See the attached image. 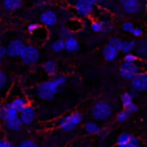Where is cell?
<instances>
[{
  "label": "cell",
  "mask_w": 147,
  "mask_h": 147,
  "mask_svg": "<svg viewBox=\"0 0 147 147\" xmlns=\"http://www.w3.org/2000/svg\"><path fill=\"white\" fill-rule=\"evenodd\" d=\"M64 44H65V51L69 53H75L79 49L80 45L78 39L75 37V34H70L69 37H67L64 39Z\"/></svg>",
  "instance_id": "5bb4252c"
},
{
  "label": "cell",
  "mask_w": 147,
  "mask_h": 147,
  "mask_svg": "<svg viewBox=\"0 0 147 147\" xmlns=\"http://www.w3.org/2000/svg\"><path fill=\"white\" fill-rule=\"evenodd\" d=\"M22 3L23 0H2V7L9 13H15L21 9Z\"/></svg>",
  "instance_id": "9a60e30c"
},
{
  "label": "cell",
  "mask_w": 147,
  "mask_h": 147,
  "mask_svg": "<svg viewBox=\"0 0 147 147\" xmlns=\"http://www.w3.org/2000/svg\"><path fill=\"white\" fill-rule=\"evenodd\" d=\"M39 21L41 23L42 26L45 28H52L54 25L57 24V15L55 14L54 10H51V9H46L44 11H41V14L39 15Z\"/></svg>",
  "instance_id": "30bf717a"
},
{
  "label": "cell",
  "mask_w": 147,
  "mask_h": 147,
  "mask_svg": "<svg viewBox=\"0 0 147 147\" xmlns=\"http://www.w3.org/2000/svg\"><path fill=\"white\" fill-rule=\"evenodd\" d=\"M113 114V108L108 101L100 100L95 102L91 108V115L93 119L98 122H105L107 121Z\"/></svg>",
  "instance_id": "3957f363"
},
{
  "label": "cell",
  "mask_w": 147,
  "mask_h": 147,
  "mask_svg": "<svg viewBox=\"0 0 147 147\" xmlns=\"http://www.w3.org/2000/svg\"><path fill=\"white\" fill-rule=\"evenodd\" d=\"M137 56L141 59H147V40H141L139 44L137 42Z\"/></svg>",
  "instance_id": "44dd1931"
},
{
  "label": "cell",
  "mask_w": 147,
  "mask_h": 147,
  "mask_svg": "<svg viewBox=\"0 0 147 147\" xmlns=\"http://www.w3.org/2000/svg\"><path fill=\"white\" fill-rule=\"evenodd\" d=\"M6 55H7V49H6V47H5L3 45H0V60L3 59Z\"/></svg>",
  "instance_id": "f35d334b"
},
{
  "label": "cell",
  "mask_w": 147,
  "mask_h": 147,
  "mask_svg": "<svg viewBox=\"0 0 147 147\" xmlns=\"http://www.w3.org/2000/svg\"><path fill=\"white\" fill-rule=\"evenodd\" d=\"M36 116H37V113H36V109L28 105L21 113H20V118L23 123V125H30L34 122L36 119Z\"/></svg>",
  "instance_id": "7c38bea8"
},
{
  "label": "cell",
  "mask_w": 147,
  "mask_h": 147,
  "mask_svg": "<svg viewBox=\"0 0 147 147\" xmlns=\"http://www.w3.org/2000/svg\"><path fill=\"white\" fill-rule=\"evenodd\" d=\"M130 82H131V87L133 91L138 93L147 91V72L140 71Z\"/></svg>",
  "instance_id": "ba28073f"
},
{
  "label": "cell",
  "mask_w": 147,
  "mask_h": 147,
  "mask_svg": "<svg viewBox=\"0 0 147 147\" xmlns=\"http://www.w3.org/2000/svg\"><path fill=\"white\" fill-rule=\"evenodd\" d=\"M118 3L126 14H137L141 9L140 0H118Z\"/></svg>",
  "instance_id": "8fae6325"
},
{
  "label": "cell",
  "mask_w": 147,
  "mask_h": 147,
  "mask_svg": "<svg viewBox=\"0 0 147 147\" xmlns=\"http://www.w3.org/2000/svg\"><path fill=\"white\" fill-rule=\"evenodd\" d=\"M134 28H136V26H134L133 23L130 22V21H124V22L121 24V29H122L123 31H125V32H129V33H132V31H133Z\"/></svg>",
  "instance_id": "4dcf8cb0"
},
{
  "label": "cell",
  "mask_w": 147,
  "mask_h": 147,
  "mask_svg": "<svg viewBox=\"0 0 147 147\" xmlns=\"http://www.w3.org/2000/svg\"><path fill=\"white\" fill-rule=\"evenodd\" d=\"M108 28V23L106 21H93L91 23V29L93 32L100 33V32H105L106 29Z\"/></svg>",
  "instance_id": "d6986e66"
},
{
  "label": "cell",
  "mask_w": 147,
  "mask_h": 147,
  "mask_svg": "<svg viewBox=\"0 0 147 147\" xmlns=\"http://www.w3.org/2000/svg\"><path fill=\"white\" fill-rule=\"evenodd\" d=\"M84 131L87 133V134H99L100 131H101V127L99 126L98 123L93 122V121H87L84 123Z\"/></svg>",
  "instance_id": "ac0fdd59"
},
{
  "label": "cell",
  "mask_w": 147,
  "mask_h": 147,
  "mask_svg": "<svg viewBox=\"0 0 147 147\" xmlns=\"http://www.w3.org/2000/svg\"><path fill=\"white\" fill-rule=\"evenodd\" d=\"M0 67H1V60H0Z\"/></svg>",
  "instance_id": "b9f144b4"
},
{
  "label": "cell",
  "mask_w": 147,
  "mask_h": 147,
  "mask_svg": "<svg viewBox=\"0 0 147 147\" xmlns=\"http://www.w3.org/2000/svg\"><path fill=\"white\" fill-rule=\"evenodd\" d=\"M139 146H140V140L134 136L131 137L129 142H126L124 145H117V147H139Z\"/></svg>",
  "instance_id": "4316f807"
},
{
  "label": "cell",
  "mask_w": 147,
  "mask_h": 147,
  "mask_svg": "<svg viewBox=\"0 0 147 147\" xmlns=\"http://www.w3.org/2000/svg\"><path fill=\"white\" fill-rule=\"evenodd\" d=\"M24 47H25V44L22 40H20V39L10 40L6 46L7 56H9V57H20Z\"/></svg>",
  "instance_id": "9c48e42d"
},
{
  "label": "cell",
  "mask_w": 147,
  "mask_h": 147,
  "mask_svg": "<svg viewBox=\"0 0 147 147\" xmlns=\"http://www.w3.org/2000/svg\"><path fill=\"white\" fill-rule=\"evenodd\" d=\"M126 110H127V111H130L131 114H132V113H137V111H138V106L133 102V103H132V105H131Z\"/></svg>",
  "instance_id": "ab89813d"
},
{
  "label": "cell",
  "mask_w": 147,
  "mask_h": 147,
  "mask_svg": "<svg viewBox=\"0 0 147 147\" xmlns=\"http://www.w3.org/2000/svg\"><path fill=\"white\" fill-rule=\"evenodd\" d=\"M121 103L123 106V109H127L133 103V96L129 92H124L121 94Z\"/></svg>",
  "instance_id": "7402d4cb"
},
{
  "label": "cell",
  "mask_w": 147,
  "mask_h": 147,
  "mask_svg": "<svg viewBox=\"0 0 147 147\" xmlns=\"http://www.w3.org/2000/svg\"><path fill=\"white\" fill-rule=\"evenodd\" d=\"M136 47H137V41H134V40H124V41H122L121 52H123L124 54L132 53V51Z\"/></svg>",
  "instance_id": "ffe728a7"
},
{
  "label": "cell",
  "mask_w": 147,
  "mask_h": 147,
  "mask_svg": "<svg viewBox=\"0 0 147 147\" xmlns=\"http://www.w3.org/2000/svg\"><path fill=\"white\" fill-rule=\"evenodd\" d=\"M40 28V25L38 24V23H30L29 25H28V32L29 33H33L37 29H39Z\"/></svg>",
  "instance_id": "8d00e7d4"
},
{
  "label": "cell",
  "mask_w": 147,
  "mask_h": 147,
  "mask_svg": "<svg viewBox=\"0 0 147 147\" xmlns=\"http://www.w3.org/2000/svg\"><path fill=\"white\" fill-rule=\"evenodd\" d=\"M137 60H138V56L134 53L124 54V60L123 61H126V62H137Z\"/></svg>",
  "instance_id": "836d02e7"
},
{
  "label": "cell",
  "mask_w": 147,
  "mask_h": 147,
  "mask_svg": "<svg viewBox=\"0 0 147 147\" xmlns=\"http://www.w3.org/2000/svg\"><path fill=\"white\" fill-rule=\"evenodd\" d=\"M118 53H119V51H118L116 47H114V46H111V45H109V44H107L106 46H103V48H102V51H101L102 57H103L107 62H111V61L116 60L117 56H118Z\"/></svg>",
  "instance_id": "4fadbf2b"
},
{
  "label": "cell",
  "mask_w": 147,
  "mask_h": 147,
  "mask_svg": "<svg viewBox=\"0 0 147 147\" xmlns=\"http://www.w3.org/2000/svg\"><path fill=\"white\" fill-rule=\"evenodd\" d=\"M0 147H16V146H14V144L11 141H9L8 139L0 138Z\"/></svg>",
  "instance_id": "e575fe53"
},
{
  "label": "cell",
  "mask_w": 147,
  "mask_h": 147,
  "mask_svg": "<svg viewBox=\"0 0 147 147\" xmlns=\"http://www.w3.org/2000/svg\"><path fill=\"white\" fill-rule=\"evenodd\" d=\"M9 108H10V102H5V103H2L0 106V119L2 122L6 121V117H7Z\"/></svg>",
  "instance_id": "484cf974"
},
{
  "label": "cell",
  "mask_w": 147,
  "mask_h": 147,
  "mask_svg": "<svg viewBox=\"0 0 147 147\" xmlns=\"http://www.w3.org/2000/svg\"><path fill=\"white\" fill-rule=\"evenodd\" d=\"M95 5H99V6H102V7H108L109 3L113 1V0H92Z\"/></svg>",
  "instance_id": "d590c367"
},
{
  "label": "cell",
  "mask_w": 147,
  "mask_h": 147,
  "mask_svg": "<svg viewBox=\"0 0 147 147\" xmlns=\"http://www.w3.org/2000/svg\"><path fill=\"white\" fill-rule=\"evenodd\" d=\"M16 147H39V146L32 139H24V140L20 141V144Z\"/></svg>",
  "instance_id": "f546056e"
},
{
  "label": "cell",
  "mask_w": 147,
  "mask_h": 147,
  "mask_svg": "<svg viewBox=\"0 0 147 147\" xmlns=\"http://www.w3.org/2000/svg\"><path fill=\"white\" fill-rule=\"evenodd\" d=\"M108 133H109L108 130H102V129H101V131H100V133H99V137H100L101 139H103V138H106V137L108 136Z\"/></svg>",
  "instance_id": "60d3db41"
},
{
  "label": "cell",
  "mask_w": 147,
  "mask_h": 147,
  "mask_svg": "<svg viewBox=\"0 0 147 147\" xmlns=\"http://www.w3.org/2000/svg\"><path fill=\"white\" fill-rule=\"evenodd\" d=\"M67 77L65 76H54L49 79L40 83L36 87V93L38 98H40L44 101H51L54 99L55 94L59 92V90L65 84Z\"/></svg>",
  "instance_id": "6da1fadb"
},
{
  "label": "cell",
  "mask_w": 147,
  "mask_h": 147,
  "mask_svg": "<svg viewBox=\"0 0 147 147\" xmlns=\"http://www.w3.org/2000/svg\"><path fill=\"white\" fill-rule=\"evenodd\" d=\"M131 137H132V134H130L127 132H122V133L118 134V137L116 139V144L117 145H124V144H126V142L130 141Z\"/></svg>",
  "instance_id": "d4e9b609"
},
{
  "label": "cell",
  "mask_w": 147,
  "mask_h": 147,
  "mask_svg": "<svg viewBox=\"0 0 147 147\" xmlns=\"http://www.w3.org/2000/svg\"><path fill=\"white\" fill-rule=\"evenodd\" d=\"M7 82H8V77L6 72L3 70H0V90L5 88V86L7 85Z\"/></svg>",
  "instance_id": "d6a6232c"
},
{
  "label": "cell",
  "mask_w": 147,
  "mask_h": 147,
  "mask_svg": "<svg viewBox=\"0 0 147 147\" xmlns=\"http://www.w3.org/2000/svg\"><path fill=\"white\" fill-rule=\"evenodd\" d=\"M139 72H140V67L137 64V62L123 61L121 67H119V75H121V77L126 79V80H131Z\"/></svg>",
  "instance_id": "8992f818"
},
{
  "label": "cell",
  "mask_w": 147,
  "mask_h": 147,
  "mask_svg": "<svg viewBox=\"0 0 147 147\" xmlns=\"http://www.w3.org/2000/svg\"><path fill=\"white\" fill-rule=\"evenodd\" d=\"M130 115H131L130 111H127L126 109H123V110H121V111L117 113V115H116V121H117L118 123H125V122L130 118Z\"/></svg>",
  "instance_id": "cb8c5ba5"
},
{
  "label": "cell",
  "mask_w": 147,
  "mask_h": 147,
  "mask_svg": "<svg viewBox=\"0 0 147 147\" xmlns=\"http://www.w3.org/2000/svg\"><path fill=\"white\" fill-rule=\"evenodd\" d=\"M39 57H40L39 49L34 45H25V47L20 56V60L22 61L23 64L32 65L38 62Z\"/></svg>",
  "instance_id": "277c9868"
},
{
  "label": "cell",
  "mask_w": 147,
  "mask_h": 147,
  "mask_svg": "<svg viewBox=\"0 0 147 147\" xmlns=\"http://www.w3.org/2000/svg\"><path fill=\"white\" fill-rule=\"evenodd\" d=\"M142 34H144V30H142V28L136 26V28L133 29V31H132V36H133V37H141Z\"/></svg>",
  "instance_id": "74e56055"
},
{
  "label": "cell",
  "mask_w": 147,
  "mask_h": 147,
  "mask_svg": "<svg viewBox=\"0 0 147 147\" xmlns=\"http://www.w3.org/2000/svg\"><path fill=\"white\" fill-rule=\"evenodd\" d=\"M83 123V115L79 111H72L69 115H65L59 119V129L62 132H71L79 124Z\"/></svg>",
  "instance_id": "7a4b0ae2"
},
{
  "label": "cell",
  "mask_w": 147,
  "mask_h": 147,
  "mask_svg": "<svg viewBox=\"0 0 147 147\" xmlns=\"http://www.w3.org/2000/svg\"><path fill=\"white\" fill-rule=\"evenodd\" d=\"M51 48L53 52L55 53H60L62 52L63 49H65V44H64V39H61V38H57L56 40H54L51 45Z\"/></svg>",
  "instance_id": "603a6c76"
},
{
  "label": "cell",
  "mask_w": 147,
  "mask_h": 147,
  "mask_svg": "<svg viewBox=\"0 0 147 147\" xmlns=\"http://www.w3.org/2000/svg\"><path fill=\"white\" fill-rule=\"evenodd\" d=\"M28 105H29L28 99L24 98V96H17V98H15V99H13V100L10 101L11 108H13L14 110H16L18 114H20Z\"/></svg>",
  "instance_id": "e0dca14e"
},
{
  "label": "cell",
  "mask_w": 147,
  "mask_h": 147,
  "mask_svg": "<svg viewBox=\"0 0 147 147\" xmlns=\"http://www.w3.org/2000/svg\"><path fill=\"white\" fill-rule=\"evenodd\" d=\"M71 31L69 30V28L68 26H65V25H63V26H60L59 28V30H57V36L61 38V39H65L67 37H69L71 33H70Z\"/></svg>",
  "instance_id": "83f0119b"
},
{
  "label": "cell",
  "mask_w": 147,
  "mask_h": 147,
  "mask_svg": "<svg viewBox=\"0 0 147 147\" xmlns=\"http://www.w3.org/2000/svg\"><path fill=\"white\" fill-rule=\"evenodd\" d=\"M108 44H109V45H111V46H114V47H116V48H117V49L121 52V47H122V40H121L119 38H117V37H113V38H110V39H109Z\"/></svg>",
  "instance_id": "1f68e13d"
},
{
  "label": "cell",
  "mask_w": 147,
  "mask_h": 147,
  "mask_svg": "<svg viewBox=\"0 0 147 147\" xmlns=\"http://www.w3.org/2000/svg\"><path fill=\"white\" fill-rule=\"evenodd\" d=\"M5 123V126L10 130V131H20L23 126V123L20 118V114L14 110L10 106L9 110H8V114H7V117H6V121L3 122Z\"/></svg>",
  "instance_id": "5b68a950"
},
{
  "label": "cell",
  "mask_w": 147,
  "mask_h": 147,
  "mask_svg": "<svg viewBox=\"0 0 147 147\" xmlns=\"http://www.w3.org/2000/svg\"><path fill=\"white\" fill-rule=\"evenodd\" d=\"M68 28L70 31H77L82 29V23L78 20H71L68 22Z\"/></svg>",
  "instance_id": "f1b7e54d"
},
{
  "label": "cell",
  "mask_w": 147,
  "mask_h": 147,
  "mask_svg": "<svg viewBox=\"0 0 147 147\" xmlns=\"http://www.w3.org/2000/svg\"><path fill=\"white\" fill-rule=\"evenodd\" d=\"M95 7V3L92 0H76L74 8L78 16H88L93 13Z\"/></svg>",
  "instance_id": "52a82bcc"
},
{
  "label": "cell",
  "mask_w": 147,
  "mask_h": 147,
  "mask_svg": "<svg viewBox=\"0 0 147 147\" xmlns=\"http://www.w3.org/2000/svg\"><path fill=\"white\" fill-rule=\"evenodd\" d=\"M42 69H44V71H45L48 76H51V77H54V76L57 74V71H59L57 63H56V61H54V60H47V61H45V62L42 63Z\"/></svg>",
  "instance_id": "2e32d148"
}]
</instances>
